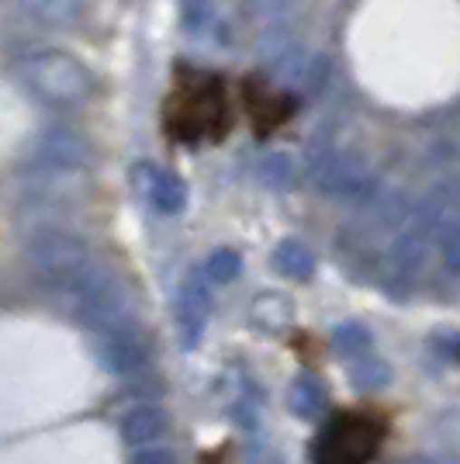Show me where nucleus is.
<instances>
[{"label":"nucleus","mask_w":460,"mask_h":464,"mask_svg":"<svg viewBox=\"0 0 460 464\" xmlns=\"http://www.w3.org/2000/svg\"><path fill=\"white\" fill-rule=\"evenodd\" d=\"M14 80L42 108L77 111L97 94L94 70L66 49H32L14 63Z\"/></svg>","instance_id":"f257e3e1"},{"label":"nucleus","mask_w":460,"mask_h":464,"mask_svg":"<svg viewBox=\"0 0 460 464\" xmlns=\"http://www.w3.org/2000/svg\"><path fill=\"white\" fill-rule=\"evenodd\" d=\"M167 125L180 142H197V139H215L218 142V136H225L229 104H225L218 80L201 77L194 83H184L170 101Z\"/></svg>","instance_id":"f03ea898"},{"label":"nucleus","mask_w":460,"mask_h":464,"mask_svg":"<svg viewBox=\"0 0 460 464\" xmlns=\"http://www.w3.org/2000/svg\"><path fill=\"white\" fill-rule=\"evenodd\" d=\"M381 444V426L364 412H340L332 416L315 444H311V461L315 464H370Z\"/></svg>","instance_id":"7ed1b4c3"},{"label":"nucleus","mask_w":460,"mask_h":464,"mask_svg":"<svg viewBox=\"0 0 460 464\" xmlns=\"http://www.w3.org/2000/svg\"><path fill=\"white\" fill-rule=\"evenodd\" d=\"M308 180L319 188L322 194H332V198H360V201H370L378 198V180L370 174V167L360 163L357 156L343 153L336 146H315L305 160Z\"/></svg>","instance_id":"20e7f679"},{"label":"nucleus","mask_w":460,"mask_h":464,"mask_svg":"<svg viewBox=\"0 0 460 464\" xmlns=\"http://www.w3.org/2000/svg\"><path fill=\"white\" fill-rule=\"evenodd\" d=\"M87 163H91V150L70 129L42 132L32 146V156H28L32 177H77L87 170Z\"/></svg>","instance_id":"39448f33"},{"label":"nucleus","mask_w":460,"mask_h":464,"mask_svg":"<svg viewBox=\"0 0 460 464\" xmlns=\"http://www.w3.org/2000/svg\"><path fill=\"white\" fill-rule=\"evenodd\" d=\"M91 343H94L97 364L118 374V378H129V374H139V371L149 368V347H146V333H142L139 323L91 333Z\"/></svg>","instance_id":"423d86ee"},{"label":"nucleus","mask_w":460,"mask_h":464,"mask_svg":"<svg viewBox=\"0 0 460 464\" xmlns=\"http://www.w3.org/2000/svg\"><path fill=\"white\" fill-rule=\"evenodd\" d=\"M211 319V285L194 271L184 277V285L177 291V329H180V343L184 347H197Z\"/></svg>","instance_id":"0eeeda50"},{"label":"nucleus","mask_w":460,"mask_h":464,"mask_svg":"<svg viewBox=\"0 0 460 464\" xmlns=\"http://www.w3.org/2000/svg\"><path fill=\"white\" fill-rule=\"evenodd\" d=\"M135 184H139V191L146 194V201L153 205L156 212L180 215L184 205H187V184L173 170H163V167H153V163H139L135 167Z\"/></svg>","instance_id":"6e6552de"},{"label":"nucleus","mask_w":460,"mask_h":464,"mask_svg":"<svg viewBox=\"0 0 460 464\" xmlns=\"http://www.w3.org/2000/svg\"><path fill=\"white\" fill-rule=\"evenodd\" d=\"M118 433L129 447H149L167 433V412L159 406H132L121 416Z\"/></svg>","instance_id":"1a4fd4ad"},{"label":"nucleus","mask_w":460,"mask_h":464,"mask_svg":"<svg viewBox=\"0 0 460 464\" xmlns=\"http://www.w3.org/2000/svg\"><path fill=\"white\" fill-rule=\"evenodd\" d=\"M11 4L45 28H66L83 14V0H11Z\"/></svg>","instance_id":"9d476101"},{"label":"nucleus","mask_w":460,"mask_h":464,"mask_svg":"<svg viewBox=\"0 0 460 464\" xmlns=\"http://www.w3.org/2000/svg\"><path fill=\"white\" fill-rule=\"evenodd\" d=\"M270 264H273V271L281 274V277H288V281H311L315 277V256L298 239H281L273 256H270Z\"/></svg>","instance_id":"9b49d317"},{"label":"nucleus","mask_w":460,"mask_h":464,"mask_svg":"<svg viewBox=\"0 0 460 464\" xmlns=\"http://www.w3.org/2000/svg\"><path fill=\"white\" fill-rule=\"evenodd\" d=\"M322 406H326V392H322V385H319L311 374L294 378V385H291V412L302 416V420H319Z\"/></svg>","instance_id":"f8f14e48"},{"label":"nucleus","mask_w":460,"mask_h":464,"mask_svg":"<svg viewBox=\"0 0 460 464\" xmlns=\"http://www.w3.org/2000/svg\"><path fill=\"white\" fill-rule=\"evenodd\" d=\"M239 274H243V256L235 250H229V246L211 250L208 260H205V267H201V277H205L208 285H232Z\"/></svg>","instance_id":"ddd939ff"},{"label":"nucleus","mask_w":460,"mask_h":464,"mask_svg":"<svg viewBox=\"0 0 460 464\" xmlns=\"http://www.w3.org/2000/svg\"><path fill=\"white\" fill-rule=\"evenodd\" d=\"M350 378H353L357 388L374 392V388H381L391 382V368L384 364L381 357H374V353H360V357L350 361Z\"/></svg>","instance_id":"4468645a"},{"label":"nucleus","mask_w":460,"mask_h":464,"mask_svg":"<svg viewBox=\"0 0 460 464\" xmlns=\"http://www.w3.org/2000/svg\"><path fill=\"white\" fill-rule=\"evenodd\" d=\"M332 347L340 350L346 361H353L360 353H370V333L360 323H343L332 329Z\"/></svg>","instance_id":"2eb2a0df"},{"label":"nucleus","mask_w":460,"mask_h":464,"mask_svg":"<svg viewBox=\"0 0 460 464\" xmlns=\"http://www.w3.org/2000/svg\"><path fill=\"white\" fill-rule=\"evenodd\" d=\"M215 21L211 0H184V32L191 35H205Z\"/></svg>","instance_id":"dca6fc26"},{"label":"nucleus","mask_w":460,"mask_h":464,"mask_svg":"<svg viewBox=\"0 0 460 464\" xmlns=\"http://www.w3.org/2000/svg\"><path fill=\"white\" fill-rule=\"evenodd\" d=\"M132 464H177V461H173V454L167 447H142L132 458Z\"/></svg>","instance_id":"f3484780"},{"label":"nucleus","mask_w":460,"mask_h":464,"mask_svg":"<svg viewBox=\"0 0 460 464\" xmlns=\"http://www.w3.org/2000/svg\"><path fill=\"white\" fill-rule=\"evenodd\" d=\"M402 464H436L433 458H408V461H402Z\"/></svg>","instance_id":"a211bd4d"}]
</instances>
